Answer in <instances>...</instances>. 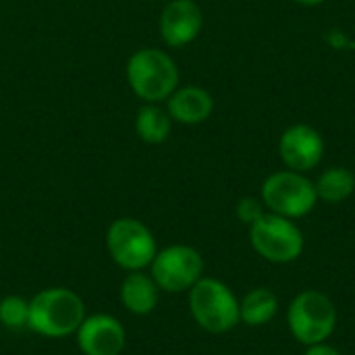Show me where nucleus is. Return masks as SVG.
Segmentation results:
<instances>
[{
	"label": "nucleus",
	"mask_w": 355,
	"mask_h": 355,
	"mask_svg": "<svg viewBox=\"0 0 355 355\" xmlns=\"http://www.w3.org/2000/svg\"><path fill=\"white\" fill-rule=\"evenodd\" d=\"M85 316V302L79 293L69 287H48L29 300L27 329L48 339H64L77 333Z\"/></svg>",
	"instance_id": "f257e3e1"
},
{
	"label": "nucleus",
	"mask_w": 355,
	"mask_h": 355,
	"mask_svg": "<svg viewBox=\"0 0 355 355\" xmlns=\"http://www.w3.org/2000/svg\"><path fill=\"white\" fill-rule=\"evenodd\" d=\"M127 83L146 104H160L179 87V67L171 54L158 48H141L127 60Z\"/></svg>",
	"instance_id": "f03ea898"
},
{
	"label": "nucleus",
	"mask_w": 355,
	"mask_h": 355,
	"mask_svg": "<svg viewBox=\"0 0 355 355\" xmlns=\"http://www.w3.org/2000/svg\"><path fill=\"white\" fill-rule=\"evenodd\" d=\"M189 312L196 324L212 335L229 333L241 322L237 295L212 277H202L189 289Z\"/></svg>",
	"instance_id": "7ed1b4c3"
},
{
	"label": "nucleus",
	"mask_w": 355,
	"mask_h": 355,
	"mask_svg": "<svg viewBox=\"0 0 355 355\" xmlns=\"http://www.w3.org/2000/svg\"><path fill=\"white\" fill-rule=\"evenodd\" d=\"M337 320L339 314L333 300L316 289L297 293L287 308L289 331L306 347L329 341L337 329Z\"/></svg>",
	"instance_id": "20e7f679"
},
{
	"label": "nucleus",
	"mask_w": 355,
	"mask_h": 355,
	"mask_svg": "<svg viewBox=\"0 0 355 355\" xmlns=\"http://www.w3.org/2000/svg\"><path fill=\"white\" fill-rule=\"evenodd\" d=\"M260 200L268 212L291 220L308 216L318 204L314 181H310L304 173L289 168L277 171L264 179Z\"/></svg>",
	"instance_id": "39448f33"
},
{
	"label": "nucleus",
	"mask_w": 355,
	"mask_h": 355,
	"mask_svg": "<svg viewBox=\"0 0 355 355\" xmlns=\"http://www.w3.org/2000/svg\"><path fill=\"white\" fill-rule=\"evenodd\" d=\"M106 250L110 260L127 272L150 268L158 252L156 237L148 225L131 216H123L110 223L106 231Z\"/></svg>",
	"instance_id": "423d86ee"
},
{
	"label": "nucleus",
	"mask_w": 355,
	"mask_h": 355,
	"mask_svg": "<svg viewBox=\"0 0 355 355\" xmlns=\"http://www.w3.org/2000/svg\"><path fill=\"white\" fill-rule=\"evenodd\" d=\"M250 243L254 252L270 264L295 262L306 248L302 229L285 216L266 212L250 225Z\"/></svg>",
	"instance_id": "0eeeda50"
},
{
	"label": "nucleus",
	"mask_w": 355,
	"mask_h": 355,
	"mask_svg": "<svg viewBox=\"0 0 355 355\" xmlns=\"http://www.w3.org/2000/svg\"><path fill=\"white\" fill-rule=\"evenodd\" d=\"M150 275L160 291L183 293L204 277V258L196 248L175 243L156 252L150 264Z\"/></svg>",
	"instance_id": "6e6552de"
},
{
	"label": "nucleus",
	"mask_w": 355,
	"mask_h": 355,
	"mask_svg": "<svg viewBox=\"0 0 355 355\" xmlns=\"http://www.w3.org/2000/svg\"><path fill=\"white\" fill-rule=\"evenodd\" d=\"M279 154L289 171L306 175L322 162L324 139L312 125L297 123L283 131L279 139Z\"/></svg>",
	"instance_id": "1a4fd4ad"
},
{
	"label": "nucleus",
	"mask_w": 355,
	"mask_h": 355,
	"mask_svg": "<svg viewBox=\"0 0 355 355\" xmlns=\"http://www.w3.org/2000/svg\"><path fill=\"white\" fill-rule=\"evenodd\" d=\"M77 347L83 355H121L127 343L125 327L110 314H92L79 324Z\"/></svg>",
	"instance_id": "9d476101"
},
{
	"label": "nucleus",
	"mask_w": 355,
	"mask_h": 355,
	"mask_svg": "<svg viewBox=\"0 0 355 355\" xmlns=\"http://www.w3.org/2000/svg\"><path fill=\"white\" fill-rule=\"evenodd\" d=\"M158 27L166 46L181 48L200 35L204 27V12L196 0H171L162 8Z\"/></svg>",
	"instance_id": "9b49d317"
},
{
	"label": "nucleus",
	"mask_w": 355,
	"mask_h": 355,
	"mask_svg": "<svg viewBox=\"0 0 355 355\" xmlns=\"http://www.w3.org/2000/svg\"><path fill=\"white\" fill-rule=\"evenodd\" d=\"M214 100L208 89L200 85L177 87L166 100V112L175 123L181 125H200L212 116Z\"/></svg>",
	"instance_id": "f8f14e48"
},
{
	"label": "nucleus",
	"mask_w": 355,
	"mask_h": 355,
	"mask_svg": "<svg viewBox=\"0 0 355 355\" xmlns=\"http://www.w3.org/2000/svg\"><path fill=\"white\" fill-rule=\"evenodd\" d=\"M160 289L154 283L152 275L146 270L127 272L121 283V304L133 316H148L158 306Z\"/></svg>",
	"instance_id": "ddd939ff"
},
{
	"label": "nucleus",
	"mask_w": 355,
	"mask_h": 355,
	"mask_svg": "<svg viewBox=\"0 0 355 355\" xmlns=\"http://www.w3.org/2000/svg\"><path fill=\"white\" fill-rule=\"evenodd\" d=\"M279 312V297L268 287H256L243 295L239 302L241 322L256 329L268 324Z\"/></svg>",
	"instance_id": "4468645a"
},
{
	"label": "nucleus",
	"mask_w": 355,
	"mask_h": 355,
	"mask_svg": "<svg viewBox=\"0 0 355 355\" xmlns=\"http://www.w3.org/2000/svg\"><path fill=\"white\" fill-rule=\"evenodd\" d=\"M171 129H173V119L158 104H144L137 110L135 131L141 141H146L150 146H158L168 139Z\"/></svg>",
	"instance_id": "2eb2a0df"
},
{
	"label": "nucleus",
	"mask_w": 355,
	"mask_h": 355,
	"mask_svg": "<svg viewBox=\"0 0 355 355\" xmlns=\"http://www.w3.org/2000/svg\"><path fill=\"white\" fill-rule=\"evenodd\" d=\"M318 200L327 204H341L347 198H352L355 191V175L354 171L345 166H331L327 168L318 181L314 183Z\"/></svg>",
	"instance_id": "dca6fc26"
},
{
	"label": "nucleus",
	"mask_w": 355,
	"mask_h": 355,
	"mask_svg": "<svg viewBox=\"0 0 355 355\" xmlns=\"http://www.w3.org/2000/svg\"><path fill=\"white\" fill-rule=\"evenodd\" d=\"M0 324L8 331H23L29 324V302L21 295L0 300Z\"/></svg>",
	"instance_id": "f3484780"
},
{
	"label": "nucleus",
	"mask_w": 355,
	"mask_h": 355,
	"mask_svg": "<svg viewBox=\"0 0 355 355\" xmlns=\"http://www.w3.org/2000/svg\"><path fill=\"white\" fill-rule=\"evenodd\" d=\"M266 212H264V204L258 202L256 198H243L239 204H237V218L245 225H254L258 218H262Z\"/></svg>",
	"instance_id": "a211bd4d"
},
{
	"label": "nucleus",
	"mask_w": 355,
	"mask_h": 355,
	"mask_svg": "<svg viewBox=\"0 0 355 355\" xmlns=\"http://www.w3.org/2000/svg\"><path fill=\"white\" fill-rule=\"evenodd\" d=\"M304 355H341V352L333 345H329L327 341L322 343H314V345H308Z\"/></svg>",
	"instance_id": "6ab92c4d"
},
{
	"label": "nucleus",
	"mask_w": 355,
	"mask_h": 355,
	"mask_svg": "<svg viewBox=\"0 0 355 355\" xmlns=\"http://www.w3.org/2000/svg\"><path fill=\"white\" fill-rule=\"evenodd\" d=\"M295 2L302 4V6H318V4H322L327 0H295Z\"/></svg>",
	"instance_id": "aec40b11"
}]
</instances>
